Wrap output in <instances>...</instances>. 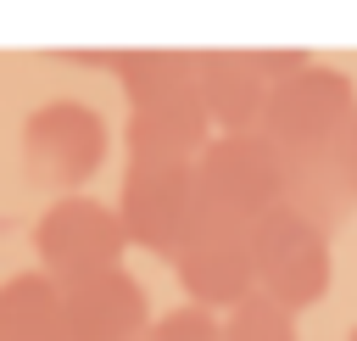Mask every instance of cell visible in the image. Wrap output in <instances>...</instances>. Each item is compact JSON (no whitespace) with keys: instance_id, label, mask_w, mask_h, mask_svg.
Masks as SVG:
<instances>
[{"instance_id":"cell-1","label":"cell","mask_w":357,"mask_h":341,"mask_svg":"<svg viewBox=\"0 0 357 341\" xmlns=\"http://www.w3.org/2000/svg\"><path fill=\"white\" fill-rule=\"evenodd\" d=\"M351 117H357L351 78L307 61L268 95L262 123H257V134L273 145V157L284 168V207H296L318 229L346 224L357 207Z\"/></svg>"},{"instance_id":"cell-2","label":"cell","mask_w":357,"mask_h":341,"mask_svg":"<svg viewBox=\"0 0 357 341\" xmlns=\"http://www.w3.org/2000/svg\"><path fill=\"white\" fill-rule=\"evenodd\" d=\"M84 61H100L117 73L128 95V157H162V162H195L212 145V117L195 89V50H89Z\"/></svg>"},{"instance_id":"cell-3","label":"cell","mask_w":357,"mask_h":341,"mask_svg":"<svg viewBox=\"0 0 357 341\" xmlns=\"http://www.w3.org/2000/svg\"><path fill=\"white\" fill-rule=\"evenodd\" d=\"M195 201L201 218L229 229H257L273 207H284V168L273 145L251 134H212V145L195 157Z\"/></svg>"},{"instance_id":"cell-4","label":"cell","mask_w":357,"mask_h":341,"mask_svg":"<svg viewBox=\"0 0 357 341\" xmlns=\"http://www.w3.org/2000/svg\"><path fill=\"white\" fill-rule=\"evenodd\" d=\"M251 268L257 296H268L284 313H301L329 291V229H318L296 207H273L251 229Z\"/></svg>"},{"instance_id":"cell-5","label":"cell","mask_w":357,"mask_h":341,"mask_svg":"<svg viewBox=\"0 0 357 341\" xmlns=\"http://www.w3.org/2000/svg\"><path fill=\"white\" fill-rule=\"evenodd\" d=\"M117 218L128 229L134 246L173 257L184 246V235L201 218L195 201V162H162V157H128L123 179H117Z\"/></svg>"},{"instance_id":"cell-6","label":"cell","mask_w":357,"mask_h":341,"mask_svg":"<svg viewBox=\"0 0 357 341\" xmlns=\"http://www.w3.org/2000/svg\"><path fill=\"white\" fill-rule=\"evenodd\" d=\"M301 67H307L301 50H240V45L195 50V89H201V106H206L212 129L251 134L262 123L268 95Z\"/></svg>"},{"instance_id":"cell-7","label":"cell","mask_w":357,"mask_h":341,"mask_svg":"<svg viewBox=\"0 0 357 341\" xmlns=\"http://www.w3.org/2000/svg\"><path fill=\"white\" fill-rule=\"evenodd\" d=\"M106 162V117L84 101H45L22 117V168L33 184L78 190Z\"/></svg>"},{"instance_id":"cell-8","label":"cell","mask_w":357,"mask_h":341,"mask_svg":"<svg viewBox=\"0 0 357 341\" xmlns=\"http://www.w3.org/2000/svg\"><path fill=\"white\" fill-rule=\"evenodd\" d=\"M123 246H128V229L117 207L95 196H61L33 224V252L50 280H84L100 268H123Z\"/></svg>"},{"instance_id":"cell-9","label":"cell","mask_w":357,"mask_h":341,"mask_svg":"<svg viewBox=\"0 0 357 341\" xmlns=\"http://www.w3.org/2000/svg\"><path fill=\"white\" fill-rule=\"evenodd\" d=\"M173 274L190 291L195 307H240L245 296H257V268H251V229H229L212 218H195V229L184 235V246L173 252Z\"/></svg>"},{"instance_id":"cell-10","label":"cell","mask_w":357,"mask_h":341,"mask_svg":"<svg viewBox=\"0 0 357 341\" xmlns=\"http://www.w3.org/2000/svg\"><path fill=\"white\" fill-rule=\"evenodd\" d=\"M67 341H145L151 335V296L128 268H100L84 280H56Z\"/></svg>"},{"instance_id":"cell-11","label":"cell","mask_w":357,"mask_h":341,"mask_svg":"<svg viewBox=\"0 0 357 341\" xmlns=\"http://www.w3.org/2000/svg\"><path fill=\"white\" fill-rule=\"evenodd\" d=\"M0 341H67L61 285L45 268L11 274L0 285Z\"/></svg>"},{"instance_id":"cell-12","label":"cell","mask_w":357,"mask_h":341,"mask_svg":"<svg viewBox=\"0 0 357 341\" xmlns=\"http://www.w3.org/2000/svg\"><path fill=\"white\" fill-rule=\"evenodd\" d=\"M223 341H296V313L273 307L268 296H245L223 319Z\"/></svg>"},{"instance_id":"cell-13","label":"cell","mask_w":357,"mask_h":341,"mask_svg":"<svg viewBox=\"0 0 357 341\" xmlns=\"http://www.w3.org/2000/svg\"><path fill=\"white\" fill-rule=\"evenodd\" d=\"M145 341H223V324H218L206 307L184 302V307L162 313V319L151 324V335H145Z\"/></svg>"},{"instance_id":"cell-14","label":"cell","mask_w":357,"mask_h":341,"mask_svg":"<svg viewBox=\"0 0 357 341\" xmlns=\"http://www.w3.org/2000/svg\"><path fill=\"white\" fill-rule=\"evenodd\" d=\"M351 173H357V117H351Z\"/></svg>"},{"instance_id":"cell-15","label":"cell","mask_w":357,"mask_h":341,"mask_svg":"<svg viewBox=\"0 0 357 341\" xmlns=\"http://www.w3.org/2000/svg\"><path fill=\"white\" fill-rule=\"evenodd\" d=\"M346 341H357V330H351V335H346Z\"/></svg>"}]
</instances>
